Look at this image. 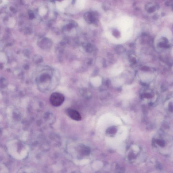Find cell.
<instances>
[{
	"mask_svg": "<svg viewBox=\"0 0 173 173\" xmlns=\"http://www.w3.org/2000/svg\"><path fill=\"white\" fill-rule=\"evenodd\" d=\"M50 1L58 10L62 12L72 11V8L77 10V0H50Z\"/></svg>",
	"mask_w": 173,
	"mask_h": 173,
	"instance_id": "1",
	"label": "cell"
},
{
	"mask_svg": "<svg viewBox=\"0 0 173 173\" xmlns=\"http://www.w3.org/2000/svg\"><path fill=\"white\" fill-rule=\"evenodd\" d=\"M65 100L64 95L59 92H54L51 95L50 102L54 106L58 107L62 105Z\"/></svg>",
	"mask_w": 173,
	"mask_h": 173,
	"instance_id": "2",
	"label": "cell"
},
{
	"mask_svg": "<svg viewBox=\"0 0 173 173\" xmlns=\"http://www.w3.org/2000/svg\"><path fill=\"white\" fill-rule=\"evenodd\" d=\"M6 0H1V6L3 5L6 3Z\"/></svg>",
	"mask_w": 173,
	"mask_h": 173,
	"instance_id": "4",
	"label": "cell"
},
{
	"mask_svg": "<svg viewBox=\"0 0 173 173\" xmlns=\"http://www.w3.org/2000/svg\"><path fill=\"white\" fill-rule=\"evenodd\" d=\"M67 115L72 119L76 120L79 121L81 119V117L78 112L77 111L71 109H67L66 110Z\"/></svg>",
	"mask_w": 173,
	"mask_h": 173,
	"instance_id": "3",
	"label": "cell"
}]
</instances>
